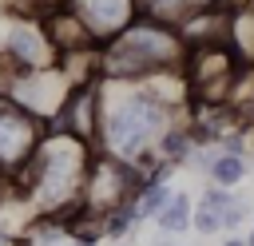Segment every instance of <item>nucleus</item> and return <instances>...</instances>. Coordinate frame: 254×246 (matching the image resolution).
I'll return each mask as SVG.
<instances>
[{"label":"nucleus","mask_w":254,"mask_h":246,"mask_svg":"<svg viewBox=\"0 0 254 246\" xmlns=\"http://www.w3.org/2000/svg\"><path fill=\"white\" fill-rule=\"evenodd\" d=\"M99 131L115 155L135 159L167 131V103L155 99L143 83L127 87V79H111L107 95H99Z\"/></svg>","instance_id":"f257e3e1"},{"label":"nucleus","mask_w":254,"mask_h":246,"mask_svg":"<svg viewBox=\"0 0 254 246\" xmlns=\"http://www.w3.org/2000/svg\"><path fill=\"white\" fill-rule=\"evenodd\" d=\"M183 60H187V44H183L175 24L135 16L119 36L107 40L99 67L111 79H143V75H155V71H175Z\"/></svg>","instance_id":"f03ea898"},{"label":"nucleus","mask_w":254,"mask_h":246,"mask_svg":"<svg viewBox=\"0 0 254 246\" xmlns=\"http://www.w3.org/2000/svg\"><path fill=\"white\" fill-rule=\"evenodd\" d=\"M0 56H4V60H8L16 71L52 67V63L60 60V52H56V44H52L48 28H44L40 20H32V16H20V12H16V20H12L8 36H4Z\"/></svg>","instance_id":"7ed1b4c3"},{"label":"nucleus","mask_w":254,"mask_h":246,"mask_svg":"<svg viewBox=\"0 0 254 246\" xmlns=\"http://www.w3.org/2000/svg\"><path fill=\"white\" fill-rule=\"evenodd\" d=\"M40 147L36 115L16 107L8 95H0V163H20Z\"/></svg>","instance_id":"20e7f679"},{"label":"nucleus","mask_w":254,"mask_h":246,"mask_svg":"<svg viewBox=\"0 0 254 246\" xmlns=\"http://www.w3.org/2000/svg\"><path fill=\"white\" fill-rule=\"evenodd\" d=\"M71 12L79 16V24L87 28V36L91 40H111V36H119L135 16H139V8H135V0H71Z\"/></svg>","instance_id":"39448f33"},{"label":"nucleus","mask_w":254,"mask_h":246,"mask_svg":"<svg viewBox=\"0 0 254 246\" xmlns=\"http://www.w3.org/2000/svg\"><path fill=\"white\" fill-rule=\"evenodd\" d=\"M139 16L147 20H159V24H179L187 12H190V0H135Z\"/></svg>","instance_id":"423d86ee"},{"label":"nucleus","mask_w":254,"mask_h":246,"mask_svg":"<svg viewBox=\"0 0 254 246\" xmlns=\"http://www.w3.org/2000/svg\"><path fill=\"white\" fill-rule=\"evenodd\" d=\"M206 171H210V179H214L218 186H234V183L246 175V163L238 159V151H226V155H214V159L206 163Z\"/></svg>","instance_id":"0eeeda50"},{"label":"nucleus","mask_w":254,"mask_h":246,"mask_svg":"<svg viewBox=\"0 0 254 246\" xmlns=\"http://www.w3.org/2000/svg\"><path fill=\"white\" fill-rule=\"evenodd\" d=\"M187 194H175V198H167L163 202V210H159V226L163 230H183L187 222H190V214H187Z\"/></svg>","instance_id":"6e6552de"},{"label":"nucleus","mask_w":254,"mask_h":246,"mask_svg":"<svg viewBox=\"0 0 254 246\" xmlns=\"http://www.w3.org/2000/svg\"><path fill=\"white\" fill-rule=\"evenodd\" d=\"M167 198H171L167 186H159V179H147V186H143V194H139V202H135L131 214H143V218H147V214H159Z\"/></svg>","instance_id":"1a4fd4ad"},{"label":"nucleus","mask_w":254,"mask_h":246,"mask_svg":"<svg viewBox=\"0 0 254 246\" xmlns=\"http://www.w3.org/2000/svg\"><path fill=\"white\" fill-rule=\"evenodd\" d=\"M194 226H198V230L206 234V230H218V226H222V218H218V214H214V210H210V206L202 202V210L194 214Z\"/></svg>","instance_id":"9d476101"},{"label":"nucleus","mask_w":254,"mask_h":246,"mask_svg":"<svg viewBox=\"0 0 254 246\" xmlns=\"http://www.w3.org/2000/svg\"><path fill=\"white\" fill-rule=\"evenodd\" d=\"M242 0H190V8H214V12H230L238 8Z\"/></svg>","instance_id":"9b49d317"},{"label":"nucleus","mask_w":254,"mask_h":246,"mask_svg":"<svg viewBox=\"0 0 254 246\" xmlns=\"http://www.w3.org/2000/svg\"><path fill=\"white\" fill-rule=\"evenodd\" d=\"M226 246H242V242H238V238H234V242H226Z\"/></svg>","instance_id":"f8f14e48"},{"label":"nucleus","mask_w":254,"mask_h":246,"mask_svg":"<svg viewBox=\"0 0 254 246\" xmlns=\"http://www.w3.org/2000/svg\"><path fill=\"white\" fill-rule=\"evenodd\" d=\"M250 246H254V234H250Z\"/></svg>","instance_id":"ddd939ff"},{"label":"nucleus","mask_w":254,"mask_h":246,"mask_svg":"<svg viewBox=\"0 0 254 246\" xmlns=\"http://www.w3.org/2000/svg\"><path fill=\"white\" fill-rule=\"evenodd\" d=\"M0 246H4V242H0Z\"/></svg>","instance_id":"4468645a"}]
</instances>
